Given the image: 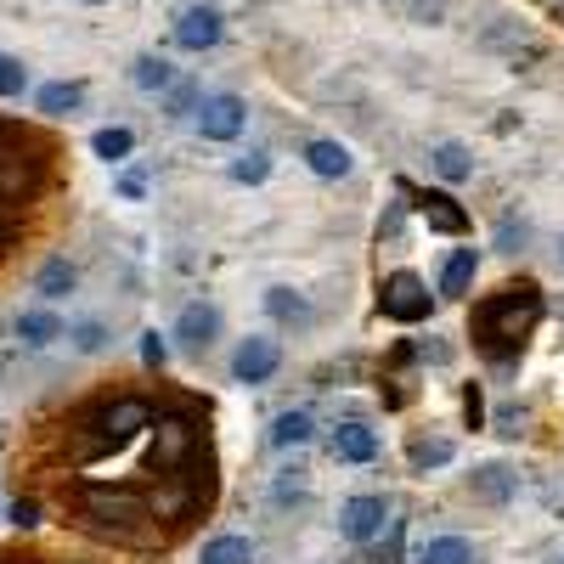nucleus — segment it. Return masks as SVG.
Returning <instances> with one entry per match:
<instances>
[{
    "instance_id": "obj_3",
    "label": "nucleus",
    "mask_w": 564,
    "mask_h": 564,
    "mask_svg": "<svg viewBox=\"0 0 564 564\" xmlns=\"http://www.w3.org/2000/svg\"><path fill=\"white\" fill-rule=\"evenodd\" d=\"M153 423V406L141 401V395H119V401H102L97 412L85 417V430H90V446H124L135 441L141 430Z\"/></svg>"
},
{
    "instance_id": "obj_18",
    "label": "nucleus",
    "mask_w": 564,
    "mask_h": 564,
    "mask_svg": "<svg viewBox=\"0 0 564 564\" xmlns=\"http://www.w3.org/2000/svg\"><path fill=\"white\" fill-rule=\"evenodd\" d=\"M412 564H475V547H468L463 536H430Z\"/></svg>"
},
{
    "instance_id": "obj_1",
    "label": "nucleus",
    "mask_w": 564,
    "mask_h": 564,
    "mask_svg": "<svg viewBox=\"0 0 564 564\" xmlns=\"http://www.w3.org/2000/svg\"><path fill=\"white\" fill-rule=\"evenodd\" d=\"M542 322V289L536 282H508V289L486 294L475 305V316H468V334H475V350L491 356V361H513L525 350V339L536 334Z\"/></svg>"
},
{
    "instance_id": "obj_32",
    "label": "nucleus",
    "mask_w": 564,
    "mask_h": 564,
    "mask_svg": "<svg viewBox=\"0 0 564 564\" xmlns=\"http://www.w3.org/2000/svg\"><path fill=\"white\" fill-rule=\"evenodd\" d=\"M141 361H148V367H164V361H170V345H164L159 334H141Z\"/></svg>"
},
{
    "instance_id": "obj_38",
    "label": "nucleus",
    "mask_w": 564,
    "mask_h": 564,
    "mask_svg": "<svg viewBox=\"0 0 564 564\" xmlns=\"http://www.w3.org/2000/svg\"><path fill=\"white\" fill-rule=\"evenodd\" d=\"M90 7H102V0H90Z\"/></svg>"
},
{
    "instance_id": "obj_16",
    "label": "nucleus",
    "mask_w": 564,
    "mask_h": 564,
    "mask_svg": "<svg viewBox=\"0 0 564 564\" xmlns=\"http://www.w3.org/2000/svg\"><path fill=\"white\" fill-rule=\"evenodd\" d=\"M468 497H480V502H508L513 497V475L502 463H486L475 468V480H468Z\"/></svg>"
},
{
    "instance_id": "obj_29",
    "label": "nucleus",
    "mask_w": 564,
    "mask_h": 564,
    "mask_svg": "<svg viewBox=\"0 0 564 564\" xmlns=\"http://www.w3.org/2000/svg\"><path fill=\"white\" fill-rule=\"evenodd\" d=\"M23 85H29V68H23V57H0V97H18Z\"/></svg>"
},
{
    "instance_id": "obj_25",
    "label": "nucleus",
    "mask_w": 564,
    "mask_h": 564,
    "mask_svg": "<svg viewBox=\"0 0 564 564\" xmlns=\"http://www.w3.org/2000/svg\"><path fill=\"white\" fill-rule=\"evenodd\" d=\"M97 159H108V164H119V159H130V148H135V135L124 130V124H108V130H97Z\"/></svg>"
},
{
    "instance_id": "obj_9",
    "label": "nucleus",
    "mask_w": 564,
    "mask_h": 564,
    "mask_svg": "<svg viewBox=\"0 0 564 564\" xmlns=\"http://www.w3.org/2000/svg\"><path fill=\"white\" fill-rule=\"evenodd\" d=\"M220 34H226V23H220L215 7H186L181 23H175V45H181V52H209V45H220Z\"/></svg>"
},
{
    "instance_id": "obj_36",
    "label": "nucleus",
    "mask_w": 564,
    "mask_h": 564,
    "mask_svg": "<svg viewBox=\"0 0 564 564\" xmlns=\"http://www.w3.org/2000/svg\"><path fill=\"white\" fill-rule=\"evenodd\" d=\"M0 564H40V558H18V553H0Z\"/></svg>"
},
{
    "instance_id": "obj_14",
    "label": "nucleus",
    "mask_w": 564,
    "mask_h": 564,
    "mask_svg": "<svg viewBox=\"0 0 564 564\" xmlns=\"http://www.w3.org/2000/svg\"><path fill=\"white\" fill-rule=\"evenodd\" d=\"M417 209H423V220H430L435 231H446V238H463V231H468V215L446 193H417Z\"/></svg>"
},
{
    "instance_id": "obj_21",
    "label": "nucleus",
    "mask_w": 564,
    "mask_h": 564,
    "mask_svg": "<svg viewBox=\"0 0 564 564\" xmlns=\"http://www.w3.org/2000/svg\"><path fill=\"white\" fill-rule=\"evenodd\" d=\"M406 457H412V468H446V463L457 457V446H452L446 435H417V441L406 446Z\"/></svg>"
},
{
    "instance_id": "obj_17",
    "label": "nucleus",
    "mask_w": 564,
    "mask_h": 564,
    "mask_svg": "<svg viewBox=\"0 0 564 564\" xmlns=\"http://www.w3.org/2000/svg\"><path fill=\"white\" fill-rule=\"evenodd\" d=\"M430 164H435L441 181H468V175H475V153H468L463 141H441V148L430 153Z\"/></svg>"
},
{
    "instance_id": "obj_8",
    "label": "nucleus",
    "mask_w": 564,
    "mask_h": 564,
    "mask_svg": "<svg viewBox=\"0 0 564 564\" xmlns=\"http://www.w3.org/2000/svg\"><path fill=\"white\" fill-rule=\"evenodd\" d=\"M276 367H282L276 339H243L238 356H231V379H238V384H265Z\"/></svg>"
},
{
    "instance_id": "obj_22",
    "label": "nucleus",
    "mask_w": 564,
    "mask_h": 564,
    "mask_svg": "<svg viewBox=\"0 0 564 564\" xmlns=\"http://www.w3.org/2000/svg\"><path fill=\"white\" fill-rule=\"evenodd\" d=\"M311 430H316V423H311V412H282V417L271 423V446H276V452L305 446V441H311Z\"/></svg>"
},
{
    "instance_id": "obj_30",
    "label": "nucleus",
    "mask_w": 564,
    "mask_h": 564,
    "mask_svg": "<svg viewBox=\"0 0 564 564\" xmlns=\"http://www.w3.org/2000/svg\"><path fill=\"white\" fill-rule=\"evenodd\" d=\"M68 339H74V345H79L85 356H97V350L108 345V327H102V322H79V327H74Z\"/></svg>"
},
{
    "instance_id": "obj_26",
    "label": "nucleus",
    "mask_w": 564,
    "mask_h": 564,
    "mask_svg": "<svg viewBox=\"0 0 564 564\" xmlns=\"http://www.w3.org/2000/svg\"><path fill=\"white\" fill-rule=\"evenodd\" d=\"M135 85L141 90H170L175 85V68L164 57H135Z\"/></svg>"
},
{
    "instance_id": "obj_39",
    "label": "nucleus",
    "mask_w": 564,
    "mask_h": 564,
    "mask_svg": "<svg viewBox=\"0 0 564 564\" xmlns=\"http://www.w3.org/2000/svg\"><path fill=\"white\" fill-rule=\"evenodd\" d=\"M0 243H7V231H0Z\"/></svg>"
},
{
    "instance_id": "obj_20",
    "label": "nucleus",
    "mask_w": 564,
    "mask_h": 564,
    "mask_svg": "<svg viewBox=\"0 0 564 564\" xmlns=\"http://www.w3.org/2000/svg\"><path fill=\"white\" fill-rule=\"evenodd\" d=\"M198 564H254V542L249 536H215V542H204Z\"/></svg>"
},
{
    "instance_id": "obj_6",
    "label": "nucleus",
    "mask_w": 564,
    "mask_h": 564,
    "mask_svg": "<svg viewBox=\"0 0 564 564\" xmlns=\"http://www.w3.org/2000/svg\"><path fill=\"white\" fill-rule=\"evenodd\" d=\"M243 124H249V102H243V97H231V90H220V97H204V108H198L204 141H238Z\"/></svg>"
},
{
    "instance_id": "obj_24",
    "label": "nucleus",
    "mask_w": 564,
    "mask_h": 564,
    "mask_svg": "<svg viewBox=\"0 0 564 564\" xmlns=\"http://www.w3.org/2000/svg\"><path fill=\"white\" fill-rule=\"evenodd\" d=\"M79 102H85V85H74V79H57L40 90V113H74Z\"/></svg>"
},
{
    "instance_id": "obj_35",
    "label": "nucleus",
    "mask_w": 564,
    "mask_h": 564,
    "mask_svg": "<svg viewBox=\"0 0 564 564\" xmlns=\"http://www.w3.org/2000/svg\"><path fill=\"white\" fill-rule=\"evenodd\" d=\"M119 193H124V198H141V193H148V181L130 170V175H119Z\"/></svg>"
},
{
    "instance_id": "obj_2",
    "label": "nucleus",
    "mask_w": 564,
    "mask_h": 564,
    "mask_svg": "<svg viewBox=\"0 0 564 564\" xmlns=\"http://www.w3.org/2000/svg\"><path fill=\"white\" fill-rule=\"evenodd\" d=\"M79 513H85V525H97V531H108V536H124V542H141L153 520V508L141 502L135 491H79Z\"/></svg>"
},
{
    "instance_id": "obj_31",
    "label": "nucleus",
    "mask_w": 564,
    "mask_h": 564,
    "mask_svg": "<svg viewBox=\"0 0 564 564\" xmlns=\"http://www.w3.org/2000/svg\"><path fill=\"white\" fill-rule=\"evenodd\" d=\"M525 238H531V226H525V220H513V215H508V220H502V231H497V243H502L508 254H513V249H520Z\"/></svg>"
},
{
    "instance_id": "obj_15",
    "label": "nucleus",
    "mask_w": 564,
    "mask_h": 564,
    "mask_svg": "<svg viewBox=\"0 0 564 564\" xmlns=\"http://www.w3.org/2000/svg\"><path fill=\"white\" fill-rule=\"evenodd\" d=\"M18 339L34 345V350H40V345H57V339H63V316H57V311H23V316H18Z\"/></svg>"
},
{
    "instance_id": "obj_23",
    "label": "nucleus",
    "mask_w": 564,
    "mask_h": 564,
    "mask_svg": "<svg viewBox=\"0 0 564 564\" xmlns=\"http://www.w3.org/2000/svg\"><path fill=\"white\" fill-rule=\"evenodd\" d=\"M265 311H271L276 322H289V327H305V322H311V305H305L294 289H271V294H265Z\"/></svg>"
},
{
    "instance_id": "obj_34",
    "label": "nucleus",
    "mask_w": 564,
    "mask_h": 564,
    "mask_svg": "<svg viewBox=\"0 0 564 564\" xmlns=\"http://www.w3.org/2000/svg\"><path fill=\"white\" fill-rule=\"evenodd\" d=\"M463 417L475 423V430H480V417H486V401H480V390H475V384L463 390Z\"/></svg>"
},
{
    "instance_id": "obj_5",
    "label": "nucleus",
    "mask_w": 564,
    "mask_h": 564,
    "mask_svg": "<svg viewBox=\"0 0 564 564\" xmlns=\"http://www.w3.org/2000/svg\"><path fill=\"white\" fill-rule=\"evenodd\" d=\"M193 452H198V423L193 417H181V412H164L159 417V430H153V468L159 475H175L181 463H193Z\"/></svg>"
},
{
    "instance_id": "obj_13",
    "label": "nucleus",
    "mask_w": 564,
    "mask_h": 564,
    "mask_svg": "<svg viewBox=\"0 0 564 564\" xmlns=\"http://www.w3.org/2000/svg\"><path fill=\"white\" fill-rule=\"evenodd\" d=\"M475 271H480V254H475V249L446 254V265H441V294H446V300H463L468 289H475Z\"/></svg>"
},
{
    "instance_id": "obj_4",
    "label": "nucleus",
    "mask_w": 564,
    "mask_h": 564,
    "mask_svg": "<svg viewBox=\"0 0 564 564\" xmlns=\"http://www.w3.org/2000/svg\"><path fill=\"white\" fill-rule=\"evenodd\" d=\"M379 311L390 322H423L435 311V294H430V282H423L417 271H395V276H384V289H379Z\"/></svg>"
},
{
    "instance_id": "obj_11",
    "label": "nucleus",
    "mask_w": 564,
    "mask_h": 564,
    "mask_svg": "<svg viewBox=\"0 0 564 564\" xmlns=\"http://www.w3.org/2000/svg\"><path fill=\"white\" fill-rule=\"evenodd\" d=\"M327 452H334V463H372L379 457V435H372L367 423H339Z\"/></svg>"
},
{
    "instance_id": "obj_27",
    "label": "nucleus",
    "mask_w": 564,
    "mask_h": 564,
    "mask_svg": "<svg viewBox=\"0 0 564 564\" xmlns=\"http://www.w3.org/2000/svg\"><path fill=\"white\" fill-rule=\"evenodd\" d=\"M164 108H170L175 119H186V113H198V108H204V97H198V85H193V79H175V85H170V102H164Z\"/></svg>"
},
{
    "instance_id": "obj_7",
    "label": "nucleus",
    "mask_w": 564,
    "mask_h": 564,
    "mask_svg": "<svg viewBox=\"0 0 564 564\" xmlns=\"http://www.w3.org/2000/svg\"><path fill=\"white\" fill-rule=\"evenodd\" d=\"M175 339H181L186 356H204V350L220 339V311L204 305V300H193V305L181 311V322H175Z\"/></svg>"
},
{
    "instance_id": "obj_10",
    "label": "nucleus",
    "mask_w": 564,
    "mask_h": 564,
    "mask_svg": "<svg viewBox=\"0 0 564 564\" xmlns=\"http://www.w3.org/2000/svg\"><path fill=\"white\" fill-rule=\"evenodd\" d=\"M384 520H390L384 497H350V502L339 508V531H345L350 542H372V536L384 531Z\"/></svg>"
},
{
    "instance_id": "obj_37",
    "label": "nucleus",
    "mask_w": 564,
    "mask_h": 564,
    "mask_svg": "<svg viewBox=\"0 0 564 564\" xmlns=\"http://www.w3.org/2000/svg\"><path fill=\"white\" fill-rule=\"evenodd\" d=\"M558 260H564V238H558Z\"/></svg>"
},
{
    "instance_id": "obj_12",
    "label": "nucleus",
    "mask_w": 564,
    "mask_h": 564,
    "mask_svg": "<svg viewBox=\"0 0 564 564\" xmlns=\"http://www.w3.org/2000/svg\"><path fill=\"white\" fill-rule=\"evenodd\" d=\"M305 164L316 175H327V181H339V175H350V148H345V141L316 135V141H305Z\"/></svg>"
},
{
    "instance_id": "obj_19",
    "label": "nucleus",
    "mask_w": 564,
    "mask_h": 564,
    "mask_svg": "<svg viewBox=\"0 0 564 564\" xmlns=\"http://www.w3.org/2000/svg\"><path fill=\"white\" fill-rule=\"evenodd\" d=\"M74 265L57 254V260H45L40 271H34V294H45V300H63V294H74Z\"/></svg>"
},
{
    "instance_id": "obj_33",
    "label": "nucleus",
    "mask_w": 564,
    "mask_h": 564,
    "mask_svg": "<svg viewBox=\"0 0 564 564\" xmlns=\"http://www.w3.org/2000/svg\"><path fill=\"white\" fill-rule=\"evenodd\" d=\"M12 525H23V531L40 525V502H34V497H18V502H12Z\"/></svg>"
},
{
    "instance_id": "obj_28",
    "label": "nucleus",
    "mask_w": 564,
    "mask_h": 564,
    "mask_svg": "<svg viewBox=\"0 0 564 564\" xmlns=\"http://www.w3.org/2000/svg\"><path fill=\"white\" fill-rule=\"evenodd\" d=\"M265 175H271V159H265L260 148H254V153H243L238 164H231V181H243V186H260Z\"/></svg>"
}]
</instances>
